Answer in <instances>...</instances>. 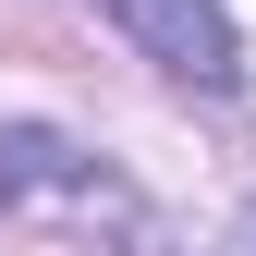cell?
Wrapping results in <instances>:
<instances>
[{
  "label": "cell",
  "instance_id": "6da1fadb",
  "mask_svg": "<svg viewBox=\"0 0 256 256\" xmlns=\"http://www.w3.org/2000/svg\"><path fill=\"white\" fill-rule=\"evenodd\" d=\"M86 12L110 24V37H134V61H158L171 86H196V98H232L244 86V37L220 0H86Z\"/></svg>",
  "mask_w": 256,
  "mask_h": 256
},
{
  "label": "cell",
  "instance_id": "7a4b0ae2",
  "mask_svg": "<svg viewBox=\"0 0 256 256\" xmlns=\"http://www.w3.org/2000/svg\"><path fill=\"white\" fill-rule=\"evenodd\" d=\"M37 196H61V208H122V196H110V183L86 171L61 134L12 122V134H0V220H12V208H37Z\"/></svg>",
  "mask_w": 256,
  "mask_h": 256
}]
</instances>
